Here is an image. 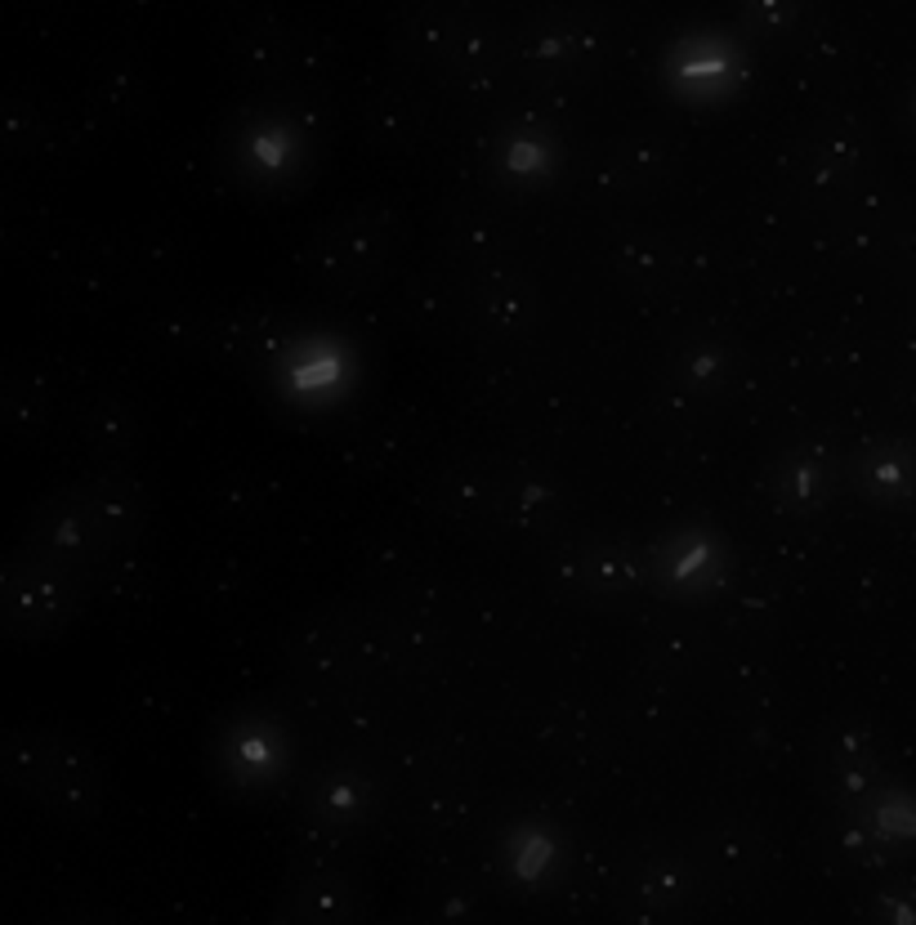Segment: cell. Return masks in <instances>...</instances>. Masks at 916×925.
<instances>
[{
	"mask_svg": "<svg viewBox=\"0 0 916 925\" xmlns=\"http://www.w3.org/2000/svg\"><path fill=\"white\" fill-rule=\"evenodd\" d=\"M421 501L474 528H528L554 505L550 487L496 461H474V465H456V470L425 479Z\"/></svg>",
	"mask_w": 916,
	"mask_h": 925,
	"instance_id": "2",
	"label": "cell"
},
{
	"mask_svg": "<svg viewBox=\"0 0 916 925\" xmlns=\"http://www.w3.org/2000/svg\"><path fill=\"white\" fill-rule=\"evenodd\" d=\"M14 751H19V765L10 774L41 805L59 814H77V818L103 809V769L81 742H68L59 733H19Z\"/></svg>",
	"mask_w": 916,
	"mask_h": 925,
	"instance_id": "3",
	"label": "cell"
},
{
	"mask_svg": "<svg viewBox=\"0 0 916 925\" xmlns=\"http://www.w3.org/2000/svg\"><path fill=\"white\" fill-rule=\"evenodd\" d=\"M389 210L385 206H358L349 215H336L318 228L309 255L331 282H363L389 250Z\"/></svg>",
	"mask_w": 916,
	"mask_h": 925,
	"instance_id": "4",
	"label": "cell"
},
{
	"mask_svg": "<svg viewBox=\"0 0 916 925\" xmlns=\"http://www.w3.org/2000/svg\"><path fill=\"white\" fill-rule=\"evenodd\" d=\"M143 523V496L126 479H90L72 492L54 496L45 514L37 519V536L45 541L50 559L63 550L77 559V572L86 563H103L130 545V536Z\"/></svg>",
	"mask_w": 916,
	"mask_h": 925,
	"instance_id": "1",
	"label": "cell"
}]
</instances>
